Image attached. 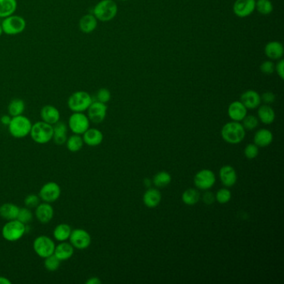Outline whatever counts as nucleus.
<instances>
[{"label": "nucleus", "mask_w": 284, "mask_h": 284, "mask_svg": "<svg viewBox=\"0 0 284 284\" xmlns=\"http://www.w3.org/2000/svg\"><path fill=\"white\" fill-rule=\"evenodd\" d=\"M83 140L85 144L90 147H97L103 142V134L98 128H89L84 134Z\"/></svg>", "instance_id": "aec40b11"}, {"label": "nucleus", "mask_w": 284, "mask_h": 284, "mask_svg": "<svg viewBox=\"0 0 284 284\" xmlns=\"http://www.w3.org/2000/svg\"><path fill=\"white\" fill-rule=\"evenodd\" d=\"M11 281L9 279H7L5 277H2L0 276V284H11Z\"/></svg>", "instance_id": "8fccbe9b"}, {"label": "nucleus", "mask_w": 284, "mask_h": 284, "mask_svg": "<svg viewBox=\"0 0 284 284\" xmlns=\"http://www.w3.org/2000/svg\"><path fill=\"white\" fill-rule=\"evenodd\" d=\"M65 144L70 152L77 153L84 147V142L83 137H81V135H78V134H73V135L68 139Z\"/></svg>", "instance_id": "473e14b6"}, {"label": "nucleus", "mask_w": 284, "mask_h": 284, "mask_svg": "<svg viewBox=\"0 0 284 284\" xmlns=\"http://www.w3.org/2000/svg\"><path fill=\"white\" fill-rule=\"evenodd\" d=\"M73 254H74V248L72 247L70 242H68L67 241L60 242L59 244L55 246V249H54V253H53V254L61 262L71 259Z\"/></svg>", "instance_id": "5701e85b"}, {"label": "nucleus", "mask_w": 284, "mask_h": 284, "mask_svg": "<svg viewBox=\"0 0 284 284\" xmlns=\"http://www.w3.org/2000/svg\"><path fill=\"white\" fill-rule=\"evenodd\" d=\"M219 178L223 186L231 188L237 183V172L230 165H225L219 170Z\"/></svg>", "instance_id": "dca6fc26"}, {"label": "nucleus", "mask_w": 284, "mask_h": 284, "mask_svg": "<svg viewBox=\"0 0 284 284\" xmlns=\"http://www.w3.org/2000/svg\"><path fill=\"white\" fill-rule=\"evenodd\" d=\"M242 125L245 130H254L259 126V118L254 115H246L245 118L242 120Z\"/></svg>", "instance_id": "4c0bfd02"}, {"label": "nucleus", "mask_w": 284, "mask_h": 284, "mask_svg": "<svg viewBox=\"0 0 284 284\" xmlns=\"http://www.w3.org/2000/svg\"><path fill=\"white\" fill-rule=\"evenodd\" d=\"M55 246V242L51 237L41 235L34 239L33 248L38 256L45 259L53 254Z\"/></svg>", "instance_id": "1a4fd4ad"}, {"label": "nucleus", "mask_w": 284, "mask_h": 284, "mask_svg": "<svg viewBox=\"0 0 284 284\" xmlns=\"http://www.w3.org/2000/svg\"><path fill=\"white\" fill-rule=\"evenodd\" d=\"M255 9L262 15H269L273 11V3L270 0H256Z\"/></svg>", "instance_id": "f704fd0d"}, {"label": "nucleus", "mask_w": 284, "mask_h": 284, "mask_svg": "<svg viewBox=\"0 0 284 284\" xmlns=\"http://www.w3.org/2000/svg\"><path fill=\"white\" fill-rule=\"evenodd\" d=\"M193 182L198 189L207 191L214 186L216 176L212 170L202 169L196 173Z\"/></svg>", "instance_id": "9b49d317"}, {"label": "nucleus", "mask_w": 284, "mask_h": 284, "mask_svg": "<svg viewBox=\"0 0 284 284\" xmlns=\"http://www.w3.org/2000/svg\"><path fill=\"white\" fill-rule=\"evenodd\" d=\"M273 140V134L270 130L267 128H262L259 129L254 134V144H256L260 148H265L272 143Z\"/></svg>", "instance_id": "a878e982"}, {"label": "nucleus", "mask_w": 284, "mask_h": 284, "mask_svg": "<svg viewBox=\"0 0 284 284\" xmlns=\"http://www.w3.org/2000/svg\"><path fill=\"white\" fill-rule=\"evenodd\" d=\"M40 117L45 123L54 125L60 121V112L56 107L47 104L43 107L41 109Z\"/></svg>", "instance_id": "a211bd4d"}, {"label": "nucleus", "mask_w": 284, "mask_h": 284, "mask_svg": "<svg viewBox=\"0 0 284 284\" xmlns=\"http://www.w3.org/2000/svg\"><path fill=\"white\" fill-rule=\"evenodd\" d=\"M91 95L86 91H76L68 99V107L72 113H84L93 103Z\"/></svg>", "instance_id": "20e7f679"}, {"label": "nucleus", "mask_w": 284, "mask_h": 284, "mask_svg": "<svg viewBox=\"0 0 284 284\" xmlns=\"http://www.w3.org/2000/svg\"><path fill=\"white\" fill-rule=\"evenodd\" d=\"M101 283H102V281L98 278H97V277L90 278V279H88L86 281L87 284H101Z\"/></svg>", "instance_id": "09e8293b"}, {"label": "nucleus", "mask_w": 284, "mask_h": 284, "mask_svg": "<svg viewBox=\"0 0 284 284\" xmlns=\"http://www.w3.org/2000/svg\"><path fill=\"white\" fill-rule=\"evenodd\" d=\"M32 125L33 123H31L30 119L24 115H21L12 117L8 128L9 134L14 138L24 139L30 134Z\"/></svg>", "instance_id": "7ed1b4c3"}, {"label": "nucleus", "mask_w": 284, "mask_h": 284, "mask_svg": "<svg viewBox=\"0 0 284 284\" xmlns=\"http://www.w3.org/2000/svg\"><path fill=\"white\" fill-rule=\"evenodd\" d=\"M259 119L266 125L271 124L275 120V112L269 104H263L258 109Z\"/></svg>", "instance_id": "cd10ccee"}, {"label": "nucleus", "mask_w": 284, "mask_h": 284, "mask_svg": "<svg viewBox=\"0 0 284 284\" xmlns=\"http://www.w3.org/2000/svg\"><path fill=\"white\" fill-rule=\"evenodd\" d=\"M259 147L254 143H249L244 148V155L248 159H254L259 155Z\"/></svg>", "instance_id": "a19ab883"}, {"label": "nucleus", "mask_w": 284, "mask_h": 284, "mask_svg": "<svg viewBox=\"0 0 284 284\" xmlns=\"http://www.w3.org/2000/svg\"><path fill=\"white\" fill-rule=\"evenodd\" d=\"M199 199H200V193L195 189H189L185 190L182 194V201L188 206L195 205L196 204H198Z\"/></svg>", "instance_id": "2f4dec72"}, {"label": "nucleus", "mask_w": 284, "mask_h": 284, "mask_svg": "<svg viewBox=\"0 0 284 284\" xmlns=\"http://www.w3.org/2000/svg\"><path fill=\"white\" fill-rule=\"evenodd\" d=\"M61 195V188L55 182H47L39 190V196L45 203H54Z\"/></svg>", "instance_id": "9d476101"}, {"label": "nucleus", "mask_w": 284, "mask_h": 284, "mask_svg": "<svg viewBox=\"0 0 284 284\" xmlns=\"http://www.w3.org/2000/svg\"><path fill=\"white\" fill-rule=\"evenodd\" d=\"M92 14L98 21L109 22L114 20L117 15V3L115 0H100L93 8Z\"/></svg>", "instance_id": "f03ea898"}, {"label": "nucleus", "mask_w": 284, "mask_h": 284, "mask_svg": "<svg viewBox=\"0 0 284 284\" xmlns=\"http://www.w3.org/2000/svg\"><path fill=\"white\" fill-rule=\"evenodd\" d=\"M228 115L233 121L241 122L248 115V109L241 103V101H234L229 104Z\"/></svg>", "instance_id": "6ab92c4d"}, {"label": "nucleus", "mask_w": 284, "mask_h": 284, "mask_svg": "<svg viewBox=\"0 0 284 284\" xmlns=\"http://www.w3.org/2000/svg\"><path fill=\"white\" fill-rule=\"evenodd\" d=\"M53 216H54V210H53V206L48 203H45V202L42 204L40 203L35 208V217L39 223H44V224L48 223L53 219Z\"/></svg>", "instance_id": "2eb2a0df"}, {"label": "nucleus", "mask_w": 284, "mask_h": 284, "mask_svg": "<svg viewBox=\"0 0 284 284\" xmlns=\"http://www.w3.org/2000/svg\"><path fill=\"white\" fill-rule=\"evenodd\" d=\"M61 261L54 254H52L45 259V267L48 272H55L58 270Z\"/></svg>", "instance_id": "c9c22d12"}, {"label": "nucleus", "mask_w": 284, "mask_h": 284, "mask_svg": "<svg viewBox=\"0 0 284 284\" xmlns=\"http://www.w3.org/2000/svg\"><path fill=\"white\" fill-rule=\"evenodd\" d=\"M31 139L39 144H45L53 140V127L44 121H39L32 125Z\"/></svg>", "instance_id": "39448f33"}, {"label": "nucleus", "mask_w": 284, "mask_h": 284, "mask_svg": "<svg viewBox=\"0 0 284 284\" xmlns=\"http://www.w3.org/2000/svg\"><path fill=\"white\" fill-rule=\"evenodd\" d=\"M96 99H97L96 101H98L101 103H109L111 99V92L109 91V89H105V88L98 89V92L96 94Z\"/></svg>", "instance_id": "ea45409f"}, {"label": "nucleus", "mask_w": 284, "mask_h": 284, "mask_svg": "<svg viewBox=\"0 0 284 284\" xmlns=\"http://www.w3.org/2000/svg\"><path fill=\"white\" fill-rule=\"evenodd\" d=\"M72 232V229L67 223H60L56 226L53 230V235L54 239L60 242H65L70 239V234Z\"/></svg>", "instance_id": "c756f323"}, {"label": "nucleus", "mask_w": 284, "mask_h": 284, "mask_svg": "<svg viewBox=\"0 0 284 284\" xmlns=\"http://www.w3.org/2000/svg\"><path fill=\"white\" fill-rule=\"evenodd\" d=\"M264 53L270 60H279L284 56V46L279 41H270L265 45Z\"/></svg>", "instance_id": "412c9836"}, {"label": "nucleus", "mask_w": 284, "mask_h": 284, "mask_svg": "<svg viewBox=\"0 0 284 284\" xmlns=\"http://www.w3.org/2000/svg\"><path fill=\"white\" fill-rule=\"evenodd\" d=\"M120 1H126V0H120Z\"/></svg>", "instance_id": "603ef678"}, {"label": "nucleus", "mask_w": 284, "mask_h": 284, "mask_svg": "<svg viewBox=\"0 0 284 284\" xmlns=\"http://www.w3.org/2000/svg\"><path fill=\"white\" fill-rule=\"evenodd\" d=\"M261 97V101L263 102L265 104H271V103H274L276 99V96L273 92H265L262 95H260Z\"/></svg>", "instance_id": "c03bdc74"}, {"label": "nucleus", "mask_w": 284, "mask_h": 284, "mask_svg": "<svg viewBox=\"0 0 284 284\" xmlns=\"http://www.w3.org/2000/svg\"><path fill=\"white\" fill-rule=\"evenodd\" d=\"M260 70L263 74L270 75L275 72V64L271 60L262 62V64L260 65Z\"/></svg>", "instance_id": "37998d69"}, {"label": "nucleus", "mask_w": 284, "mask_h": 284, "mask_svg": "<svg viewBox=\"0 0 284 284\" xmlns=\"http://www.w3.org/2000/svg\"><path fill=\"white\" fill-rule=\"evenodd\" d=\"M97 27H98V20L93 14H85L81 18L78 22V28L84 34H91Z\"/></svg>", "instance_id": "4be33fe9"}, {"label": "nucleus", "mask_w": 284, "mask_h": 284, "mask_svg": "<svg viewBox=\"0 0 284 284\" xmlns=\"http://www.w3.org/2000/svg\"><path fill=\"white\" fill-rule=\"evenodd\" d=\"M172 181V177L169 173L166 171H161L154 175L153 178V183L158 188H165L167 187Z\"/></svg>", "instance_id": "72a5a7b5"}, {"label": "nucleus", "mask_w": 284, "mask_h": 284, "mask_svg": "<svg viewBox=\"0 0 284 284\" xmlns=\"http://www.w3.org/2000/svg\"><path fill=\"white\" fill-rule=\"evenodd\" d=\"M68 127L72 134L83 135L90 128V120L84 113H72L69 118Z\"/></svg>", "instance_id": "6e6552de"}, {"label": "nucleus", "mask_w": 284, "mask_h": 284, "mask_svg": "<svg viewBox=\"0 0 284 284\" xmlns=\"http://www.w3.org/2000/svg\"><path fill=\"white\" fill-rule=\"evenodd\" d=\"M17 8V0H0V19L15 14Z\"/></svg>", "instance_id": "c85d7f7f"}, {"label": "nucleus", "mask_w": 284, "mask_h": 284, "mask_svg": "<svg viewBox=\"0 0 284 284\" xmlns=\"http://www.w3.org/2000/svg\"><path fill=\"white\" fill-rule=\"evenodd\" d=\"M221 136L223 140L230 144H238L242 142L246 136L245 128L242 123L232 121L224 124L221 130Z\"/></svg>", "instance_id": "f257e3e1"}, {"label": "nucleus", "mask_w": 284, "mask_h": 284, "mask_svg": "<svg viewBox=\"0 0 284 284\" xmlns=\"http://www.w3.org/2000/svg\"><path fill=\"white\" fill-rule=\"evenodd\" d=\"M275 71L278 73L279 78L282 80L284 79V60L283 59H279L278 64L275 65Z\"/></svg>", "instance_id": "a18cd8bd"}, {"label": "nucleus", "mask_w": 284, "mask_h": 284, "mask_svg": "<svg viewBox=\"0 0 284 284\" xmlns=\"http://www.w3.org/2000/svg\"><path fill=\"white\" fill-rule=\"evenodd\" d=\"M40 198L36 194H28L24 198V205L28 209H35L40 204Z\"/></svg>", "instance_id": "79ce46f5"}, {"label": "nucleus", "mask_w": 284, "mask_h": 284, "mask_svg": "<svg viewBox=\"0 0 284 284\" xmlns=\"http://www.w3.org/2000/svg\"><path fill=\"white\" fill-rule=\"evenodd\" d=\"M240 101L247 109H257L262 103L260 95L254 90H247L245 92L242 93L240 97Z\"/></svg>", "instance_id": "f3484780"}, {"label": "nucleus", "mask_w": 284, "mask_h": 284, "mask_svg": "<svg viewBox=\"0 0 284 284\" xmlns=\"http://www.w3.org/2000/svg\"><path fill=\"white\" fill-rule=\"evenodd\" d=\"M256 0H236L234 4V13L237 17L247 18L255 10Z\"/></svg>", "instance_id": "4468645a"}, {"label": "nucleus", "mask_w": 284, "mask_h": 284, "mask_svg": "<svg viewBox=\"0 0 284 284\" xmlns=\"http://www.w3.org/2000/svg\"><path fill=\"white\" fill-rule=\"evenodd\" d=\"M25 110V103L20 98H14L8 105V112L11 117H15L24 114Z\"/></svg>", "instance_id": "7c9ffc66"}, {"label": "nucleus", "mask_w": 284, "mask_h": 284, "mask_svg": "<svg viewBox=\"0 0 284 284\" xmlns=\"http://www.w3.org/2000/svg\"><path fill=\"white\" fill-rule=\"evenodd\" d=\"M203 201H204V204L210 205V204H213V202L215 201V196L213 195V192L207 191V192H204V194L203 195Z\"/></svg>", "instance_id": "49530a36"}, {"label": "nucleus", "mask_w": 284, "mask_h": 284, "mask_svg": "<svg viewBox=\"0 0 284 284\" xmlns=\"http://www.w3.org/2000/svg\"><path fill=\"white\" fill-rule=\"evenodd\" d=\"M162 200L161 192H159L157 189L150 188L148 189L143 194L142 201L145 206L149 209H154L159 206Z\"/></svg>", "instance_id": "393cba45"}, {"label": "nucleus", "mask_w": 284, "mask_h": 284, "mask_svg": "<svg viewBox=\"0 0 284 284\" xmlns=\"http://www.w3.org/2000/svg\"><path fill=\"white\" fill-rule=\"evenodd\" d=\"M27 227L18 219L7 221L2 229V236L6 241L17 242L25 234Z\"/></svg>", "instance_id": "423d86ee"}, {"label": "nucleus", "mask_w": 284, "mask_h": 284, "mask_svg": "<svg viewBox=\"0 0 284 284\" xmlns=\"http://www.w3.org/2000/svg\"><path fill=\"white\" fill-rule=\"evenodd\" d=\"M53 127V141L57 145H64L68 140V126L64 122L59 121Z\"/></svg>", "instance_id": "b1692460"}, {"label": "nucleus", "mask_w": 284, "mask_h": 284, "mask_svg": "<svg viewBox=\"0 0 284 284\" xmlns=\"http://www.w3.org/2000/svg\"><path fill=\"white\" fill-rule=\"evenodd\" d=\"M88 118L90 122L94 123H101L105 119L108 111L106 103H101L98 101H93L91 105L88 109Z\"/></svg>", "instance_id": "ddd939ff"}, {"label": "nucleus", "mask_w": 284, "mask_h": 284, "mask_svg": "<svg viewBox=\"0 0 284 284\" xmlns=\"http://www.w3.org/2000/svg\"><path fill=\"white\" fill-rule=\"evenodd\" d=\"M69 240L73 248L80 250L89 248L92 242L90 234L85 229H83L72 230Z\"/></svg>", "instance_id": "f8f14e48"}, {"label": "nucleus", "mask_w": 284, "mask_h": 284, "mask_svg": "<svg viewBox=\"0 0 284 284\" xmlns=\"http://www.w3.org/2000/svg\"><path fill=\"white\" fill-rule=\"evenodd\" d=\"M1 25L3 28V34L13 36L21 34L25 30L27 23L24 18L14 14L3 19Z\"/></svg>", "instance_id": "0eeeda50"}, {"label": "nucleus", "mask_w": 284, "mask_h": 284, "mask_svg": "<svg viewBox=\"0 0 284 284\" xmlns=\"http://www.w3.org/2000/svg\"><path fill=\"white\" fill-rule=\"evenodd\" d=\"M232 193L228 189H221L217 191L215 196V199L221 204H226L231 200Z\"/></svg>", "instance_id": "58836bf2"}, {"label": "nucleus", "mask_w": 284, "mask_h": 284, "mask_svg": "<svg viewBox=\"0 0 284 284\" xmlns=\"http://www.w3.org/2000/svg\"><path fill=\"white\" fill-rule=\"evenodd\" d=\"M3 34V28H2V25H1V23H0V36Z\"/></svg>", "instance_id": "3c124183"}, {"label": "nucleus", "mask_w": 284, "mask_h": 284, "mask_svg": "<svg viewBox=\"0 0 284 284\" xmlns=\"http://www.w3.org/2000/svg\"><path fill=\"white\" fill-rule=\"evenodd\" d=\"M20 207L12 203H5L0 206V217L6 221L17 219Z\"/></svg>", "instance_id": "bb28decb"}, {"label": "nucleus", "mask_w": 284, "mask_h": 284, "mask_svg": "<svg viewBox=\"0 0 284 284\" xmlns=\"http://www.w3.org/2000/svg\"><path fill=\"white\" fill-rule=\"evenodd\" d=\"M33 218H34V215H33V213L31 212L30 209L26 208V207L25 208H20V211H19L17 217L18 220L27 225L30 222H32Z\"/></svg>", "instance_id": "e433bc0d"}, {"label": "nucleus", "mask_w": 284, "mask_h": 284, "mask_svg": "<svg viewBox=\"0 0 284 284\" xmlns=\"http://www.w3.org/2000/svg\"><path fill=\"white\" fill-rule=\"evenodd\" d=\"M12 117L10 115H3L1 118H0V122L2 123V124H3L4 126H9V123H10V121H11Z\"/></svg>", "instance_id": "de8ad7c7"}]
</instances>
